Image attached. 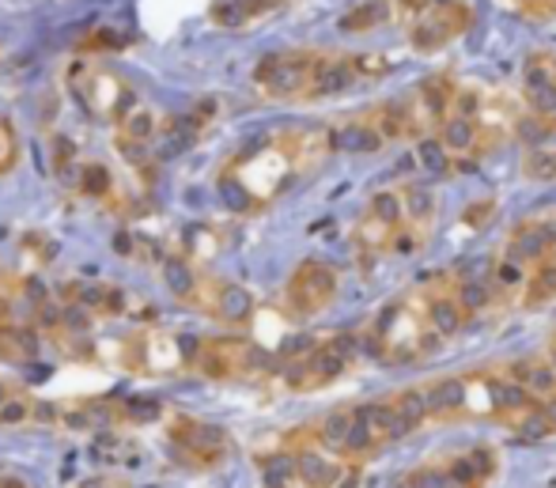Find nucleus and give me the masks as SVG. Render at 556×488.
<instances>
[{
	"mask_svg": "<svg viewBox=\"0 0 556 488\" xmlns=\"http://www.w3.org/2000/svg\"><path fill=\"white\" fill-rule=\"evenodd\" d=\"M111 186H114L111 171L99 167V163H88V167L80 171V193H88V197H106V193H111Z\"/></svg>",
	"mask_w": 556,
	"mask_h": 488,
	"instance_id": "473e14b6",
	"label": "nucleus"
},
{
	"mask_svg": "<svg viewBox=\"0 0 556 488\" xmlns=\"http://www.w3.org/2000/svg\"><path fill=\"white\" fill-rule=\"evenodd\" d=\"M163 280H167V288L175 292L178 303H193L201 292V285H205V277L193 270L190 258H167V265H163Z\"/></svg>",
	"mask_w": 556,
	"mask_h": 488,
	"instance_id": "412c9836",
	"label": "nucleus"
},
{
	"mask_svg": "<svg viewBox=\"0 0 556 488\" xmlns=\"http://www.w3.org/2000/svg\"><path fill=\"white\" fill-rule=\"evenodd\" d=\"M504 254L527 262L530 270H538L542 262H549L556 254V220H522L504 242Z\"/></svg>",
	"mask_w": 556,
	"mask_h": 488,
	"instance_id": "9d476101",
	"label": "nucleus"
},
{
	"mask_svg": "<svg viewBox=\"0 0 556 488\" xmlns=\"http://www.w3.org/2000/svg\"><path fill=\"white\" fill-rule=\"evenodd\" d=\"M390 4H364V8H356L352 15H344L341 20V27L344 30H367V27H379L382 20H390Z\"/></svg>",
	"mask_w": 556,
	"mask_h": 488,
	"instance_id": "2f4dec72",
	"label": "nucleus"
},
{
	"mask_svg": "<svg viewBox=\"0 0 556 488\" xmlns=\"http://www.w3.org/2000/svg\"><path fill=\"white\" fill-rule=\"evenodd\" d=\"M292 0H216L208 8V20L224 30H242V27H254V23L269 20V15L285 12Z\"/></svg>",
	"mask_w": 556,
	"mask_h": 488,
	"instance_id": "f8f14e48",
	"label": "nucleus"
},
{
	"mask_svg": "<svg viewBox=\"0 0 556 488\" xmlns=\"http://www.w3.org/2000/svg\"><path fill=\"white\" fill-rule=\"evenodd\" d=\"M382 145H387V140L379 137V129H375L367 114L349 117V122L333 129V148H337V152L367 155V152H375V148H382Z\"/></svg>",
	"mask_w": 556,
	"mask_h": 488,
	"instance_id": "a211bd4d",
	"label": "nucleus"
},
{
	"mask_svg": "<svg viewBox=\"0 0 556 488\" xmlns=\"http://www.w3.org/2000/svg\"><path fill=\"white\" fill-rule=\"evenodd\" d=\"M542 413H545V421H549V428H553V436H556V393L542 401Z\"/></svg>",
	"mask_w": 556,
	"mask_h": 488,
	"instance_id": "ea45409f",
	"label": "nucleus"
},
{
	"mask_svg": "<svg viewBox=\"0 0 556 488\" xmlns=\"http://www.w3.org/2000/svg\"><path fill=\"white\" fill-rule=\"evenodd\" d=\"M117 416H122V424H152L163 416V405L155 398L129 393V398H117Z\"/></svg>",
	"mask_w": 556,
	"mask_h": 488,
	"instance_id": "bb28decb",
	"label": "nucleus"
},
{
	"mask_svg": "<svg viewBox=\"0 0 556 488\" xmlns=\"http://www.w3.org/2000/svg\"><path fill=\"white\" fill-rule=\"evenodd\" d=\"M35 405L38 401L30 398L27 390H20L12 401L0 405V428H23V424H35Z\"/></svg>",
	"mask_w": 556,
	"mask_h": 488,
	"instance_id": "c756f323",
	"label": "nucleus"
},
{
	"mask_svg": "<svg viewBox=\"0 0 556 488\" xmlns=\"http://www.w3.org/2000/svg\"><path fill=\"white\" fill-rule=\"evenodd\" d=\"M337 292H341V273L337 265L323 262V258H307L292 270L285 288V303L295 318H315V314L330 311Z\"/></svg>",
	"mask_w": 556,
	"mask_h": 488,
	"instance_id": "39448f33",
	"label": "nucleus"
},
{
	"mask_svg": "<svg viewBox=\"0 0 556 488\" xmlns=\"http://www.w3.org/2000/svg\"><path fill=\"white\" fill-rule=\"evenodd\" d=\"M473 0H451V4H440L405 23V38H409V46L417 53H440L458 38H466L473 30Z\"/></svg>",
	"mask_w": 556,
	"mask_h": 488,
	"instance_id": "20e7f679",
	"label": "nucleus"
},
{
	"mask_svg": "<svg viewBox=\"0 0 556 488\" xmlns=\"http://www.w3.org/2000/svg\"><path fill=\"white\" fill-rule=\"evenodd\" d=\"M522 110L530 117H538L542 125L556 129V53L538 50L522 65V84H519Z\"/></svg>",
	"mask_w": 556,
	"mask_h": 488,
	"instance_id": "6e6552de",
	"label": "nucleus"
},
{
	"mask_svg": "<svg viewBox=\"0 0 556 488\" xmlns=\"http://www.w3.org/2000/svg\"><path fill=\"white\" fill-rule=\"evenodd\" d=\"M454 292H458V303L469 311V318H477V314H484L492 306V299H496V292H492L489 280H454Z\"/></svg>",
	"mask_w": 556,
	"mask_h": 488,
	"instance_id": "393cba45",
	"label": "nucleus"
},
{
	"mask_svg": "<svg viewBox=\"0 0 556 488\" xmlns=\"http://www.w3.org/2000/svg\"><path fill=\"white\" fill-rule=\"evenodd\" d=\"M193 306L213 314V318L224 322V326H247V322L254 318V296H250L242 285L216 280V277H205V285H201Z\"/></svg>",
	"mask_w": 556,
	"mask_h": 488,
	"instance_id": "1a4fd4ad",
	"label": "nucleus"
},
{
	"mask_svg": "<svg viewBox=\"0 0 556 488\" xmlns=\"http://www.w3.org/2000/svg\"><path fill=\"white\" fill-rule=\"evenodd\" d=\"M257 474H262V488H292V485H300L295 451L262 454V459H257Z\"/></svg>",
	"mask_w": 556,
	"mask_h": 488,
	"instance_id": "4be33fe9",
	"label": "nucleus"
},
{
	"mask_svg": "<svg viewBox=\"0 0 556 488\" xmlns=\"http://www.w3.org/2000/svg\"><path fill=\"white\" fill-rule=\"evenodd\" d=\"M38 349H42V341L35 329L0 318V364H35Z\"/></svg>",
	"mask_w": 556,
	"mask_h": 488,
	"instance_id": "dca6fc26",
	"label": "nucleus"
},
{
	"mask_svg": "<svg viewBox=\"0 0 556 488\" xmlns=\"http://www.w3.org/2000/svg\"><path fill=\"white\" fill-rule=\"evenodd\" d=\"M359 352V334H330L300 360H285L280 364V383L292 393H315L326 390L330 383L341 379L352 367Z\"/></svg>",
	"mask_w": 556,
	"mask_h": 488,
	"instance_id": "f257e3e1",
	"label": "nucleus"
},
{
	"mask_svg": "<svg viewBox=\"0 0 556 488\" xmlns=\"http://www.w3.org/2000/svg\"><path fill=\"white\" fill-rule=\"evenodd\" d=\"M507 4H515V8H519V12H522V8H527L530 0H507Z\"/></svg>",
	"mask_w": 556,
	"mask_h": 488,
	"instance_id": "37998d69",
	"label": "nucleus"
},
{
	"mask_svg": "<svg viewBox=\"0 0 556 488\" xmlns=\"http://www.w3.org/2000/svg\"><path fill=\"white\" fill-rule=\"evenodd\" d=\"M519 15L522 20H534V23H549V20H556V0H530Z\"/></svg>",
	"mask_w": 556,
	"mask_h": 488,
	"instance_id": "4c0bfd02",
	"label": "nucleus"
},
{
	"mask_svg": "<svg viewBox=\"0 0 556 488\" xmlns=\"http://www.w3.org/2000/svg\"><path fill=\"white\" fill-rule=\"evenodd\" d=\"M440 4H451V0H390V12H394L402 23H409V20H417V15L432 12V8H440Z\"/></svg>",
	"mask_w": 556,
	"mask_h": 488,
	"instance_id": "c9c22d12",
	"label": "nucleus"
},
{
	"mask_svg": "<svg viewBox=\"0 0 556 488\" xmlns=\"http://www.w3.org/2000/svg\"><path fill=\"white\" fill-rule=\"evenodd\" d=\"M349 431H352V409H330V413L311 424L315 443L326 447L330 454H341V459H344V443H349Z\"/></svg>",
	"mask_w": 556,
	"mask_h": 488,
	"instance_id": "aec40b11",
	"label": "nucleus"
},
{
	"mask_svg": "<svg viewBox=\"0 0 556 488\" xmlns=\"http://www.w3.org/2000/svg\"><path fill=\"white\" fill-rule=\"evenodd\" d=\"M117 30H91L88 38H80V53H91V50H117L122 38H114Z\"/></svg>",
	"mask_w": 556,
	"mask_h": 488,
	"instance_id": "e433bc0d",
	"label": "nucleus"
},
{
	"mask_svg": "<svg viewBox=\"0 0 556 488\" xmlns=\"http://www.w3.org/2000/svg\"><path fill=\"white\" fill-rule=\"evenodd\" d=\"M405 197V224L417 227V232H435V216H440V193L425 183H405L402 186Z\"/></svg>",
	"mask_w": 556,
	"mask_h": 488,
	"instance_id": "f3484780",
	"label": "nucleus"
},
{
	"mask_svg": "<svg viewBox=\"0 0 556 488\" xmlns=\"http://www.w3.org/2000/svg\"><path fill=\"white\" fill-rule=\"evenodd\" d=\"M402 488H451V477L440 466H420L402 481Z\"/></svg>",
	"mask_w": 556,
	"mask_h": 488,
	"instance_id": "f704fd0d",
	"label": "nucleus"
},
{
	"mask_svg": "<svg viewBox=\"0 0 556 488\" xmlns=\"http://www.w3.org/2000/svg\"><path fill=\"white\" fill-rule=\"evenodd\" d=\"M167 439L175 443V451L182 454L186 466H193V470L220 466L227 454V431L220 424L198 421V416H175L167 428Z\"/></svg>",
	"mask_w": 556,
	"mask_h": 488,
	"instance_id": "0eeeda50",
	"label": "nucleus"
},
{
	"mask_svg": "<svg viewBox=\"0 0 556 488\" xmlns=\"http://www.w3.org/2000/svg\"><path fill=\"white\" fill-rule=\"evenodd\" d=\"M367 216L382 220V224L390 227H405V197L402 190H379L371 193V201H367Z\"/></svg>",
	"mask_w": 556,
	"mask_h": 488,
	"instance_id": "b1692460",
	"label": "nucleus"
},
{
	"mask_svg": "<svg viewBox=\"0 0 556 488\" xmlns=\"http://www.w3.org/2000/svg\"><path fill=\"white\" fill-rule=\"evenodd\" d=\"M428 390V401H432V421H458V416H469V375H443L435 379Z\"/></svg>",
	"mask_w": 556,
	"mask_h": 488,
	"instance_id": "ddd939ff",
	"label": "nucleus"
},
{
	"mask_svg": "<svg viewBox=\"0 0 556 488\" xmlns=\"http://www.w3.org/2000/svg\"><path fill=\"white\" fill-rule=\"evenodd\" d=\"M295 470H300V485L303 488H341L352 477L349 459L330 454L326 447H318V443L295 447Z\"/></svg>",
	"mask_w": 556,
	"mask_h": 488,
	"instance_id": "9b49d317",
	"label": "nucleus"
},
{
	"mask_svg": "<svg viewBox=\"0 0 556 488\" xmlns=\"http://www.w3.org/2000/svg\"><path fill=\"white\" fill-rule=\"evenodd\" d=\"M466 459H469V466H473V474H477V481H481V485L496 477L500 454L492 451V447H473V451H466Z\"/></svg>",
	"mask_w": 556,
	"mask_h": 488,
	"instance_id": "72a5a7b5",
	"label": "nucleus"
},
{
	"mask_svg": "<svg viewBox=\"0 0 556 488\" xmlns=\"http://www.w3.org/2000/svg\"><path fill=\"white\" fill-rule=\"evenodd\" d=\"M76 96L84 110L99 122L117 125L132 107H137V91L114 73V68H76Z\"/></svg>",
	"mask_w": 556,
	"mask_h": 488,
	"instance_id": "423d86ee",
	"label": "nucleus"
},
{
	"mask_svg": "<svg viewBox=\"0 0 556 488\" xmlns=\"http://www.w3.org/2000/svg\"><path fill=\"white\" fill-rule=\"evenodd\" d=\"M504 375H511L515 383H522V387H530L538 401L553 398L556 393V364L549 356H530V360H511V364H504Z\"/></svg>",
	"mask_w": 556,
	"mask_h": 488,
	"instance_id": "2eb2a0df",
	"label": "nucleus"
},
{
	"mask_svg": "<svg viewBox=\"0 0 556 488\" xmlns=\"http://www.w3.org/2000/svg\"><path fill=\"white\" fill-rule=\"evenodd\" d=\"M193 372L205 379H257L277 367V360L250 337H205L193 352Z\"/></svg>",
	"mask_w": 556,
	"mask_h": 488,
	"instance_id": "f03ea898",
	"label": "nucleus"
},
{
	"mask_svg": "<svg viewBox=\"0 0 556 488\" xmlns=\"http://www.w3.org/2000/svg\"><path fill=\"white\" fill-rule=\"evenodd\" d=\"M390 405L397 409V416H405V421L413 424V431H417L420 424L432 421V401H428V390L425 387L394 390V393H390Z\"/></svg>",
	"mask_w": 556,
	"mask_h": 488,
	"instance_id": "5701e85b",
	"label": "nucleus"
},
{
	"mask_svg": "<svg viewBox=\"0 0 556 488\" xmlns=\"http://www.w3.org/2000/svg\"><path fill=\"white\" fill-rule=\"evenodd\" d=\"M15 393H20V387H15V383H8V379H0V405H4V401H12Z\"/></svg>",
	"mask_w": 556,
	"mask_h": 488,
	"instance_id": "a19ab883",
	"label": "nucleus"
},
{
	"mask_svg": "<svg viewBox=\"0 0 556 488\" xmlns=\"http://www.w3.org/2000/svg\"><path fill=\"white\" fill-rule=\"evenodd\" d=\"M417 152H420V167H425L432 178H443V175H451V171H454V155L446 152V145L440 140V133H432V137L420 140Z\"/></svg>",
	"mask_w": 556,
	"mask_h": 488,
	"instance_id": "a878e982",
	"label": "nucleus"
},
{
	"mask_svg": "<svg viewBox=\"0 0 556 488\" xmlns=\"http://www.w3.org/2000/svg\"><path fill=\"white\" fill-rule=\"evenodd\" d=\"M489 209H496V204H492V201H484V204H473V209L466 212V224L481 227V224H484V216H481V212H489Z\"/></svg>",
	"mask_w": 556,
	"mask_h": 488,
	"instance_id": "58836bf2",
	"label": "nucleus"
},
{
	"mask_svg": "<svg viewBox=\"0 0 556 488\" xmlns=\"http://www.w3.org/2000/svg\"><path fill=\"white\" fill-rule=\"evenodd\" d=\"M0 61H4V46H0Z\"/></svg>",
	"mask_w": 556,
	"mask_h": 488,
	"instance_id": "c03bdc74",
	"label": "nucleus"
},
{
	"mask_svg": "<svg viewBox=\"0 0 556 488\" xmlns=\"http://www.w3.org/2000/svg\"><path fill=\"white\" fill-rule=\"evenodd\" d=\"M0 488H27L20 481V477H0Z\"/></svg>",
	"mask_w": 556,
	"mask_h": 488,
	"instance_id": "79ce46f5",
	"label": "nucleus"
},
{
	"mask_svg": "<svg viewBox=\"0 0 556 488\" xmlns=\"http://www.w3.org/2000/svg\"><path fill=\"white\" fill-rule=\"evenodd\" d=\"M152 137H155V114L137 102V107L117 122V148L125 152V160H140Z\"/></svg>",
	"mask_w": 556,
	"mask_h": 488,
	"instance_id": "4468645a",
	"label": "nucleus"
},
{
	"mask_svg": "<svg viewBox=\"0 0 556 488\" xmlns=\"http://www.w3.org/2000/svg\"><path fill=\"white\" fill-rule=\"evenodd\" d=\"M20 155H23L20 129L12 125V117L0 114V178L12 175V171L20 167Z\"/></svg>",
	"mask_w": 556,
	"mask_h": 488,
	"instance_id": "c85d7f7f",
	"label": "nucleus"
},
{
	"mask_svg": "<svg viewBox=\"0 0 556 488\" xmlns=\"http://www.w3.org/2000/svg\"><path fill=\"white\" fill-rule=\"evenodd\" d=\"M522 175L534 183H556V148H534L522 155Z\"/></svg>",
	"mask_w": 556,
	"mask_h": 488,
	"instance_id": "7c9ffc66",
	"label": "nucleus"
},
{
	"mask_svg": "<svg viewBox=\"0 0 556 488\" xmlns=\"http://www.w3.org/2000/svg\"><path fill=\"white\" fill-rule=\"evenodd\" d=\"M530 277H534V270H530L527 262H519V258L511 254H500L496 265H492V292L504 296V299H515V296H527L530 288Z\"/></svg>",
	"mask_w": 556,
	"mask_h": 488,
	"instance_id": "6ab92c4d",
	"label": "nucleus"
},
{
	"mask_svg": "<svg viewBox=\"0 0 556 488\" xmlns=\"http://www.w3.org/2000/svg\"><path fill=\"white\" fill-rule=\"evenodd\" d=\"M318 65V50H277L265 53L254 65V91L269 102H307L311 91V76H315Z\"/></svg>",
	"mask_w": 556,
	"mask_h": 488,
	"instance_id": "7ed1b4c3",
	"label": "nucleus"
},
{
	"mask_svg": "<svg viewBox=\"0 0 556 488\" xmlns=\"http://www.w3.org/2000/svg\"><path fill=\"white\" fill-rule=\"evenodd\" d=\"M511 431L522 439V443H542V439H549L553 428H549V421H545V413H542V401H538L534 409H527L522 416H515Z\"/></svg>",
	"mask_w": 556,
	"mask_h": 488,
	"instance_id": "cd10ccee",
	"label": "nucleus"
}]
</instances>
